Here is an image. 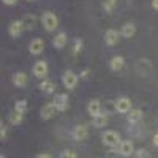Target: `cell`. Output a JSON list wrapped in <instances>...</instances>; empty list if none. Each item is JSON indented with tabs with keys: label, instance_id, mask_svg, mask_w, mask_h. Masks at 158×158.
Returning a JSON list of instances; mask_svg holds the SVG:
<instances>
[{
	"label": "cell",
	"instance_id": "16",
	"mask_svg": "<svg viewBox=\"0 0 158 158\" xmlns=\"http://www.w3.org/2000/svg\"><path fill=\"white\" fill-rule=\"evenodd\" d=\"M27 74H25L24 71H18L13 74V84H15L16 87H25L27 85Z\"/></svg>",
	"mask_w": 158,
	"mask_h": 158
},
{
	"label": "cell",
	"instance_id": "1",
	"mask_svg": "<svg viewBox=\"0 0 158 158\" xmlns=\"http://www.w3.org/2000/svg\"><path fill=\"white\" fill-rule=\"evenodd\" d=\"M101 141H103L104 146H106V147H111V149L118 147V146H120V142H122L120 135H118L117 131H114V130H108V131H104L103 136H101Z\"/></svg>",
	"mask_w": 158,
	"mask_h": 158
},
{
	"label": "cell",
	"instance_id": "7",
	"mask_svg": "<svg viewBox=\"0 0 158 158\" xmlns=\"http://www.w3.org/2000/svg\"><path fill=\"white\" fill-rule=\"evenodd\" d=\"M56 112H57V108H56L54 103H46L44 106L40 109V115H41L43 120H49V118H52L56 115Z\"/></svg>",
	"mask_w": 158,
	"mask_h": 158
},
{
	"label": "cell",
	"instance_id": "27",
	"mask_svg": "<svg viewBox=\"0 0 158 158\" xmlns=\"http://www.w3.org/2000/svg\"><path fill=\"white\" fill-rule=\"evenodd\" d=\"M59 158H77V156H76V152H74V150L67 149V150H63V152L60 153Z\"/></svg>",
	"mask_w": 158,
	"mask_h": 158
},
{
	"label": "cell",
	"instance_id": "33",
	"mask_svg": "<svg viewBox=\"0 0 158 158\" xmlns=\"http://www.w3.org/2000/svg\"><path fill=\"white\" fill-rule=\"evenodd\" d=\"M152 6H153L155 10H158V0H152Z\"/></svg>",
	"mask_w": 158,
	"mask_h": 158
},
{
	"label": "cell",
	"instance_id": "26",
	"mask_svg": "<svg viewBox=\"0 0 158 158\" xmlns=\"http://www.w3.org/2000/svg\"><path fill=\"white\" fill-rule=\"evenodd\" d=\"M135 158H150V153L146 149H139L135 152Z\"/></svg>",
	"mask_w": 158,
	"mask_h": 158
},
{
	"label": "cell",
	"instance_id": "10",
	"mask_svg": "<svg viewBox=\"0 0 158 158\" xmlns=\"http://www.w3.org/2000/svg\"><path fill=\"white\" fill-rule=\"evenodd\" d=\"M29 51L33 56H40L44 51V41L41 38H33L30 41V44H29Z\"/></svg>",
	"mask_w": 158,
	"mask_h": 158
},
{
	"label": "cell",
	"instance_id": "8",
	"mask_svg": "<svg viewBox=\"0 0 158 158\" xmlns=\"http://www.w3.org/2000/svg\"><path fill=\"white\" fill-rule=\"evenodd\" d=\"M24 30H25V27H24L22 21H13V22L8 25V33H10V36H13V38L21 36Z\"/></svg>",
	"mask_w": 158,
	"mask_h": 158
},
{
	"label": "cell",
	"instance_id": "9",
	"mask_svg": "<svg viewBox=\"0 0 158 158\" xmlns=\"http://www.w3.org/2000/svg\"><path fill=\"white\" fill-rule=\"evenodd\" d=\"M71 136L76 141H85L87 136H89V130H87L85 125H76L71 131Z\"/></svg>",
	"mask_w": 158,
	"mask_h": 158
},
{
	"label": "cell",
	"instance_id": "23",
	"mask_svg": "<svg viewBox=\"0 0 158 158\" xmlns=\"http://www.w3.org/2000/svg\"><path fill=\"white\" fill-rule=\"evenodd\" d=\"M15 111L24 115L25 111H27V101H25V100H19V101H16V103H15Z\"/></svg>",
	"mask_w": 158,
	"mask_h": 158
},
{
	"label": "cell",
	"instance_id": "21",
	"mask_svg": "<svg viewBox=\"0 0 158 158\" xmlns=\"http://www.w3.org/2000/svg\"><path fill=\"white\" fill-rule=\"evenodd\" d=\"M106 123H108V115L106 114H100V115L92 118V125L95 128H103V127H106Z\"/></svg>",
	"mask_w": 158,
	"mask_h": 158
},
{
	"label": "cell",
	"instance_id": "31",
	"mask_svg": "<svg viewBox=\"0 0 158 158\" xmlns=\"http://www.w3.org/2000/svg\"><path fill=\"white\" fill-rule=\"evenodd\" d=\"M36 158H52V156H51L49 153H40V155H38Z\"/></svg>",
	"mask_w": 158,
	"mask_h": 158
},
{
	"label": "cell",
	"instance_id": "19",
	"mask_svg": "<svg viewBox=\"0 0 158 158\" xmlns=\"http://www.w3.org/2000/svg\"><path fill=\"white\" fill-rule=\"evenodd\" d=\"M141 118H142V111L138 109V108H133V109L127 114V120H128L130 123H138Z\"/></svg>",
	"mask_w": 158,
	"mask_h": 158
},
{
	"label": "cell",
	"instance_id": "6",
	"mask_svg": "<svg viewBox=\"0 0 158 158\" xmlns=\"http://www.w3.org/2000/svg\"><path fill=\"white\" fill-rule=\"evenodd\" d=\"M32 71H33V76H36V77H40V79H44V77L48 76L49 67H48V63H46L44 60H38V62H35Z\"/></svg>",
	"mask_w": 158,
	"mask_h": 158
},
{
	"label": "cell",
	"instance_id": "18",
	"mask_svg": "<svg viewBox=\"0 0 158 158\" xmlns=\"http://www.w3.org/2000/svg\"><path fill=\"white\" fill-rule=\"evenodd\" d=\"M123 65H125V59L122 56H114L111 60H109V68L112 71H118V70H122L123 68Z\"/></svg>",
	"mask_w": 158,
	"mask_h": 158
},
{
	"label": "cell",
	"instance_id": "28",
	"mask_svg": "<svg viewBox=\"0 0 158 158\" xmlns=\"http://www.w3.org/2000/svg\"><path fill=\"white\" fill-rule=\"evenodd\" d=\"M6 133H8V130H6V125L3 122H0V139L5 141L6 139Z\"/></svg>",
	"mask_w": 158,
	"mask_h": 158
},
{
	"label": "cell",
	"instance_id": "22",
	"mask_svg": "<svg viewBox=\"0 0 158 158\" xmlns=\"http://www.w3.org/2000/svg\"><path fill=\"white\" fill-rule=\"evenodd\" d=\"M22 120H24V115L22 114H19L16 111L10 114V123L11 125H19V123H22Z\"/></svg>",
	"mask_w": 158,
	"mask_h": 158
},
{
	"label": "cell",
	"instance_id": "24",
	"mask_svg": "<svg viewBox=\"0 0 158 158\" xmlns=\"http://www.w3.org/2000/svg\"><path fill=\"white\" fill-rule=\"evenodd\" d=\"M101 5H103L104 11L111 13V11L115 8V5H117V0H101Z\"/></svg>",
	"mask_w": 158,
	"mask_h": 158
},
{
	"label": "cell",
	"instance_id": "15",
	"mask_svg": "<svg viewBox=\"0 0 158 158\" xmlns=\"http://www.w3.org/2000/svg\"><path fill=\"white\" fill-rule=\"evenodd\" d=\"M38 89L41 90L43 94L51 95V94H54V90H56V84H54V81H51V79H43Z\"/></svg>",
	"mask_w": 158,
	"mask_h": 158
},
{
	"label": "cell",
	"instance_id": "13",
	"mask_svg": "<svg viewBox=\"0 0 158 158\" xmlns=\"http://www.w3.org/2000/svg\"><path fill=\"white\" fill-rule=\"evenodd\" d=\"M67 41H68V36L65 32H59L54 40H52V46H54L56 49H63L65 46H67Z\"/></svg>",
	"mask_w": 158,
	"mask_h": 158
},
{
	"label": "cell",
	"instance_id": "4",
	"mask_svg": "<svg viewBox=\"0 0 158 158\" xmlns=\"http://www.w3.org/2000/svg\"><path fill=\"white\" fill-rule=\"evenodd\" d=\"M115 109L117 112H120V114H128L131 109V100L128 97H120V98H117L115 100Z\"/></svg>",
	"mask_w": 158,
	"mask_h": 158
},
{
	"label": "cell",
	"instance_id": "5",
	"mask_svg": "<svg viewBox=\"0 0 158 158\" xmlns=\"http://www.w3.org/2000/svg\"><path fill=\"white\" fill-rule=\"evenodd\" d=\"M135 152H136L135 150V144H133V141H130V139L122 141L120 146H118V153H120L122 156H125V158L135 155Z\"/></svg>",
	"mask_w": 158,
	"mask_h": 158
},
{
	"label": "cell",
	"instance_id": "2",
	"mask_svg": "<svg viewBox=\"0 0 158 158\" xmlns=\"http://www.w3.org/2000/svg\"><path fill=\"white\" fill-rule=\"evenodd\" d=\"M41 24L46 29V32H54L59 27V18L52 11H44L41 16Z\"/></svg>",
	"mask_w": 158,
	"mask_h": 158
},
{
	"label": "cell",
	"instance_id": "12",
	"mask_svg": "<svg viewBox=\"0 0 158 158\" xmlns=\"http://www.w3.org/2000/svg\"><path fill=\"white\" fill-rule=\"evenodd\" d=\"M118 36H120V32H117L115 29H109V30H106V33H104V43H106L108 46H114L118 41Z\"/></svg>",
	"mask_w": 158,
	"mask_h": 158
},
{
	"label": "cell",
	"instance_id": "11",
	"mask_svg": "<svg viewBox=\"0 0 158 158\" xmlns=\"http://www.w3.org/2000/svg\"><path fill=\"white\" fill-rule=\"evenodd\" d=\"M52 103L56 104L57 111H60V112L62 111H67V108H68V95L67 94H57Z\"/></svg>",
	"mask_w": 158,
	"mask_h": 158
},
{
	"label": "cell",
	"instance_id": "30",
	"mask_svg": "<svg viewBox=\"0 0 158 158\" xmlns=\"http://www.w3.org/2000/svg\"><path fill=\"white\" fill-rule=\"evenodd\" d=\"M2 2H3L5 5H15V3L18 2V0H2Z\"/></svg>",
	"mask_w": 158,
	"mask_h": 158
},
{
	"label": "cell",
	"instance_id": "17",
	"mask_svg": "<svg viewBox=\"0 0 158 158\" xmlns=\"http://www.w3.org/2000/svg\"><path fill=\"white\" fill-rule=\"evenodd\" d=\"M136 33V25L135 24H131V22H127L122 25V30H120V35L123 38H133Z\"/></svg>",
	"mask_w": 158,
	"mask_h": 158
},
{
	"label": "cell",
	"instance_id": "20",
	"mask_svg": "<svg viewBox=\"0 0 158 158\" xmlns=\"http://www.w3.org/2000/svg\"><path fill=\"white\" fill-rule=\"evenodd\" d=\"M21 21H22V24H24L25 30H33L35 25H36V16H35V15H25Z\"/></svg>",
	"mask_w": 158,
	"mask_h": 158
},
{
	"label": "cell",
	"instance_id": "29",
	"mask_svg": "<svg viewBox=\"0 0 158 158\" xmlns=\"http://www.w3.org/2000/svg\"><path fill=\"white\" fill-rule=\"evenodd\" d=\"M89 73H90L89 70H84V71H82L81 74H79V77H81V79H87V76H89Z\"/></svg>",
	"mask_w": 158,
	"mask_h": 158
},
{
	"label": "cell",
	"instance_id": "25",
	"mask_svg": "<svg viewBox=\"0 0 158 158\" xmlns=\"http://www.w3.org/2000/svg\"><path fill=\"white\" fill-rule=\"evenodd\" d=\"M82 49V40L81 38H76L74 43H73V56H77Z\"/></svg>",
	"mask_w": 158,
	"mask_h": 158
},
{
	"label": "cell",
	"instance_id": "3",
	"mask_svg": "<svg viewBox=\"0 0 158 158\" xmlns=\"http://www.w3.org/2000/svg\"><path fill=\"white\" fill-rule=\"evenodd\" d=\"M77 81H79L77 74H76L74 71H71V70H67V71L63 73V76H62V82H63V85L67 87V89H70V90H73V89L76 87Z\"/></svg>",
	"mask_w": 158,
	"mask_h": 158
},
{
	"label": "cell",
	"instance_id": "14",
	"mask_svg": "<svg viewBox=\"0 0 158 158\" xmlns=\"http://www.w3.org/2000/svg\"><path fill=\"white\" fill-rule=\"evenodd\" d=\"M87 112L92 115V118L100 115L101 114V104H100V101L98 100H90L89 104H87Z\"/></svg>",
	"mask_w": 158,
	"mask_h": 158
},
{
	"label": "cell",
	"instance_id": "34",
	"mask_svg": "<svg viewBox=\"0 0 158 158\" xmlns=\"http://www.w3.org/2000/svg\"><path fill=\"white\" fill-rule=\"evenodd\" d=\"M29 2H30V0H29Z\"/></svg>",
	"mask_w": 158,
	"mask_h": 158
},
{
	"label": "cell",
	"instance_id": "32",
	"mask_svg": "<svg viewBox=\"0 0 158 158\" xmlns=\"http://www.w3.org/2000/svg\"><path fill=\"white\" fill-rule=\"evenodd\" d=\"M153 146H155V147H158V133L153 136Z\"/></svg>",
	"mask_w": 158,
	"mask_h": 158
}]
</instances>
